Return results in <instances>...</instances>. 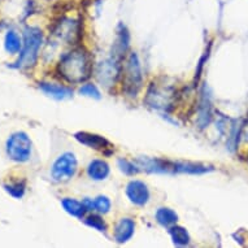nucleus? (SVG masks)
<instances>
[{"label":"nucleus","mask_w":248,"mask_h":248,"mask_svg":"<svg viewBox=\"0 0 248 248\" xmlns=\"http://www.w3.org/2000/svg\"><path fill=\"white\" fill-rule=\"evenodd\" d=\"M91 72L89 55L85 49H74L66 53L59 64V73L70 83H79L86 81Z\"/></svg>","instance_id":"nucleus-1"},{"label":"nucleus","mask_w":248,"mask_h":248,"mask_svg":"<svg viewBox=\"0 0 248 248\" xmlns=\"http://www.w3.org/2000/svg\"><path fill=\"white\" fill-rule=\"evenodd\" d=\"M42 31L38 28H28L24 31V47L21 52L18 65L33 66L38 59V52L42 46Z\"/></svg>","instance_id":"nucleus-2"},{"label":"nucleus","mask_w":248,"mask_h":248,"mask_svg":"<svg viewBox=\"0 0 248 248\" xmlns=\"http://www.w3.org/2000/svg\"><path fill=\"white\" fill-rule=\"evenodd\" d=\"M7 155L17 163H25L31 155V140L24 131H17L9 137L7 142Z\"/></svg>","instance_id":"nucleus-3"},{"label":"nucleus","mask_w":248,"mask_h":248,"mask_svg":"<svg viewBox=\"0 0 248 248\" xmlns=\"http://www.w3.org/2000/svg\"><path fill=\"white\" fill-rule=\"evenodd\" d=\"M142 85V72L137 53H130L126 59V64L124 68V86L125 91L131 96H134Z\"/></svg>","instance_id":"nucleus-4"},{"label":"nucleus","mask_w":248,"mask_h":248,"mask_svg":"<svg viewBox=\"0 0 248 248\" xmlns=\"http://www.w3.org/2000/svg\"><path fill=\"white\" fill-rule=\"evenodd\" d=\"M77 171V159L73 154L61 155L60 157L52 165V178L57 182H66L69 181Z\"/></svg>","instance_id":"nucleus-5"},{"label":"nucleus","mask_w":248,"mask_h":248,"mask_svg":"<svg viewBox=\"0 0 248 248\" xmlns=\"http://www.w3.org/2000/svg\"><path fill=\"white\" fill-rule=\"evenodd\" d=\"M174 90L169 87H151L147 94V104L156 109H168L170 108L174 100Z\"/></svg>","instance_id":"nucleus-6"},{"label":"nucleus","mask_w":248,"mask_h":248,"mask_svg":"<svg viewBox=\"0 0 248 248\" xmlns=\"http://www.w3.org/2000/svg\"><path fill=\"white\" fill-rule=\"evenodd\" d=\"M126 195L135 205H144L150 199V191L140 181H131L126 186Z\"/></svg>","instance_id":"nucleus-7"},{"label":"nucleus","mask_w":248,"mask_h":248,"mask_svg":"<svg viewBox=\"0 0 248 248\" xmlns=\"http://www.w3.org/2000/svg\"><path fill=\"white\" fill-rule=\"evenodd\" d=\"M76 139L78 142L90 147V148H95V150H104L107 147H109V142L106 138H103L100 135L91 134V133H86V131H79L76 134Z\"/></svg>","instance_id":"nucleus-8"},{"label":"nucleus","mask_w":248,"mask_h":248,"mask_svg":"<svg viewBox=\"0 0 248 248\" xmlns=\"http://www.w3.org/2000/svg\"><path fill=\"white\" fill-rule=\"evenodd\" d=\"M135 224L131 218H122L116 226L114 230V238L118 243H125L130 239L133 234H134Z\"/></svg>","instance_id":"nucleus-9"},{"label":"nucleus","mask_w":248,"mask_h":248,"mask_svg":"<svg viewBox=\"0 0 248 248\" xmlns=\"http://www.w3.org/2000/svg\"><path fill=\"white\" fill-rule=\"evenodd\" d=\"M87 174L95 181H103L109 174V165L103 160H94L87 167Z\"/></svg>","instance_id":"nucleus-10"},{"label":"nucleus","mask_w":248,"mask_h":248,"mask_svg":"<svg viewBox=\"0 0 248 248\" xmlns=\"http://www.w3.org/2000/svg\"><path fill=\"white\" fill-rule=\"evenodd\" d=\"M41 89L48 96L57 99V100H62V99L72 96V90L64 87V86L55 85V83H41Z\"/></svg>","instance_id":"nucleus-11"},{"label":"nucleus","mask_w":248,"mask_h":248,"mask_svg":"<svg viewBox=\"0 0 248 248\" xmlns=\"http://www.w3.org/2000/svg\"><path fill=\"white\" fill-rule=\"evenodd\" d=\"M117 74V66H116L113 61H106V62H102V65L99 66L98 78L99 81L103 82V83H112V82H114Z\"/></svg>","instance_id":"nucleus-12"},{"label":"nucleus","mask_w":248,"mask_h":248,"mask_svg":"<svg viewBox=\"0 0 248 248\" xmlns=\"http://www.w3.org/2000/svg\"><path fill=\"white\" fill-rule=\"evenodd\" d=\"M173 168H174V171L191 173V174H202V173L212 170L211 167H205V165L192 163H173Z\"/></svg>","instance_id":"nucleus-13"},{"label":"nucleus","mask_w":248,"mask_h":248,"mask_svg":"<svg viewBox=\"0 0 248 248\" xmlns=\"http://www.w3.org/2000/svg\"><path fill=\"white\" fill-rule=\"evenodd\" d=\"M156 221L163 226H171L178 221V216L174 211H171L169 208H160L156 212Z\"/></svg>","instance_id":"nucleus-14"},{"label":"nucleus","mask_w":248,"mask_h":248,"mask_svg":"<svg viewBox=\"0 0 248 248\" xmlns=\"http://www.w3.org/2000/svg\"><path fill=\"white\" fill-rule=\"evenodd\" d=\"M61 205L65 209V212H68L69 215L74 216V217H83L86 212L83 203H79L77 200L69 199V198H65V199L61 200Z\"/></svg>","instance_id":"nucleus-15"},{"label":"nucleus","mask_w":248,"mask_h":248,"mask_svg":"<svg viewBox=\"0 0 248 248\" xmlns=\"http://www.w3.org/2000/svg\"><path fill=\"white\" fill-rule=\"evenodd\" d=\"M169 234L175 246H186L190 243V235L187 230L182 226H171L169 229Z\"/></svg>","instance_id":"nucleus-16"},{"label":"nucleus","mask_w":248,"mask_h":248,"mask_svg":"<svg viewBox=\"0 0 248 248\" xmlns=\"http://www.w3.org/2000/svg\"><path fill=\"white\" fill-rule=\"evenodd\" d=\"M5 49L7 52L9 53H17L20 52L21 47H22V43H21V39L18 37V34L13 30H9L7 35H5V42H4Z\"/></svg>","instance_id":"nucleus-17"},{"label":"nucleus","mask_w":248,"mask_h":248,"mask_svg":"<svg viewBox=\"0 0 248 248\" xmlns=\"http://www.w3.org/2000/svg\"><path fill=\"white\" fill-rule=\"evenodd\" d=\"M211 121V107L209 103L203 100L200 104V112H199V125L200 127H205Z\"/></svg>","instance_id":"nucleus-18"},{"label":"nucleus","mask_w":248,"mask_h":248,"mask_svg":"<svg viewBox=\"0 0 248 248\" xmlns=\"http://www.w3.org/2000/svg\"><path fill=\"white\" fill-rule=\"evenodd\" d=\"M4 188L13 196V198H16V199H21L25 194L24 182H16V183H9V185H4Z\"/></svg>","instance_id":"nucleus-19"},{"label":"nucleus","mask_w":248,"mask_h":248,"mask_svg":"<svg viewBox=\"0 0 248 248\" xmlns=\"http://www.w3.org/2000/svg\"><path fill=\"white\" fill-rule=\"evenodd\" d=\"M86 225H89L90 228L95 229V230H98V232H106L107 230V225L104 222L102 217H99V216H90L85 220Z\"/></svg>","instance_id":"nucleus-20"},{"label":"nucleus","mask_w":248,"mask_h":248,"mask_svg":"<svg viewBox=\"0 0 248 248\" xmlns=\"http://www.w3.org/2000/svg\"><path fill=\"white\" fill-rule=\"evenodd\" d=\"M79 94L85 95V96H89V98L94 99H100V93L99 90L96 89V86L91 85V83H87V85H83L79 89Z\"/></svg>","instance_id":"nucleus-21"},{"label":"nucleus","mask_w":248,"mask_h":248,"mask_svg":"<svg viewBox=\"0 0 248 248\" xmlns=\"http://www.w3.org/2000/svg\"><path fill=\"white\" fill-rule=\"evenodd\" d=\"M94 203L95 209L100 212V213H107L110 209V202L107 196H98L94 200Z\"/></svg>","instance_id":"nucleus-22"},{"label":"nucleus","mask_w":248,"mask_h":248,"mask_svg":"<svg viewBox=\"0 0 248 248\" xmlns=\"http://www.w3.org/2000/svg\"><path fill=\"white\" fill-rule=\"evenodd\" d=\"M118 167H120V169H121L124 173H126V174H134V173H137V171L139 170L134 164H131L130 161H127V160L125 159L118 160Z\"/></svg>","instance_id":"nucleus-23"},{"label":"nucleus","mask_w":248,"mask_h":248,"mask_svg":"<svg viewBox=\"0 0 248 248\" xmlns=\"http://www.w3.org/2000/svg\"><path fill=\"white\" fill-rule=\"evenodd\" d=\"M83 205H85L86 208V211H94L95 209V203H94V200H91V199H85L83 202Z\"/></svg>","instance_id":"nucleus-24"}]
</instances>
